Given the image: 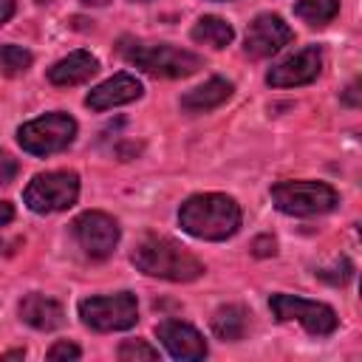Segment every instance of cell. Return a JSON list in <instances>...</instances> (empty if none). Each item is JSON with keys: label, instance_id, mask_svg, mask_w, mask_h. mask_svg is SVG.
I'll return each instance as SVG.
<instances>
[{"label": "cell", "instance_id": "obj_7", "mask_svg": "<svg viewBox=\"0 0 362 362\" xmlns=\"http://www.w3.org/2000/svg\"><path fill=\"white\" fill-rule=\"evenodd\" d=\"M79 317L93 331H124V328L136 325L139 303H136V297L130 291L85 297L79 303Z\"/></svg>", "mask_w": 362, "mask_h": 362}, {"label": "cell", "instance_id": "obj_6", "mask_svg": "<svg viewBox=\"0 0 362 362\" xmlns=\"http://www.w3.org/2000/svg\"><path fill=\"white\" fill-rule=\"evenodd\" d=\"M74 136H76V122L59 110L31 119V122L20 124V130H17L20 147L31 156H54V153L65 150L74 141Z\"/></svg>", "mask_w": 362, "mask_h": 362}, {"label": "cell", "instance_id": "obj_26", "mask_svg": "<svg viewBox=\"0 0 362 362\" xmlns=\"http://www.w3.org/2000/svg\"><path fill=\"white\" fill-rule=\"evenodd\" d=\"M11 14H14V0H0V25L8 23Z\"/></svg>", "mask_w": 362, "mask_h": 362}, {"label": "cell", "instance_id": "obj_18", "mask_svg": "<svg viewBox=\"0 0 362 362\" xmlns=\"http://www.w3.org/2000/svg\"><path fill=\"white\" fill-rule=\"evenodd\" d=\"M232 37H235L232 25L221 17H212V14L198 17V23L192 25V40L201 45H209V48H226L232 42Z\"/></svg>", "mask_w": 362, "mask_h": 362}, {"label": "cell", "instance_id": "obj_23", "mask_svg": "<svg viewBox=\"0 0 362 362\" xmlns=\"http://www.w3.org/2000/svg\"><path fill=\"white\" fill-rule=\"evenodd\" d=\"M17 158H11L6 150H0V187L3 184H8V181H14V175H17Z\"/></svg>", "mask_w": 362, "mask_h": 362}, {"label": "cell", "instance_id": "obj_30", "mask_svg": "<svg viewBox=\"0 0 362 362\" xmlns=\"http://www.w3.org/2000/svg\"><path fill=\"white\" fill-rule=\"evenodd\" d=\"M37 3H51V0H37Z\"/></svg>", "mask_w": 362, "mask_h": 362}, {"label": "cell", "instance_id": "obj_21", "mask_svg": "<svg viewBox=\"0 0 362 362\" xmlns=\"http://www.w3.org/2000/svg\"><path fill=\"white\" fill-rule=\"evenodd\" d=\"M119 359L122 362H153L158 359V351L153 345H147L144 339H124L122 348H119Z\"/></svg>", "mask_w": 362, "mask_h": 362}, {"label": "cell", "instance_id": "obj_16", "mask_svg": "<svg viewBox=\"0 0 362 362\" xmlns=\"http://www.w3.org/2000/svg\"><path fill=\"white\" fill-rule=\"evenodd\" d=\"M229 96H232V82L229 79H221V76H212L204 85H198V88H192V90H187L181 96V110L184 113H192V116L209 113L218 105H223Z\"/></svg>", "mask_w": 362, "mask_h": 362}, {"label": "cell", "instance_id": "obj_17", "mask_svg": "<svg viewBox=\"0 0 362 362\" xmlns=\"http://www.w3.org/2000/svg\"><path fill=\"white\" fill-rule=\"evenodd\" d=\"M249 328V314L243 305H221L212 314V334L223 342H238L246 337Z\"/></svg>", "mask_w": 362, "mask_h": 362}, {"label": "cell", "instance_id": "obj_5", "mask_svg": "<svg viewBox=\"0 0 362 362\" xmlns=\"http://www.w3.org/2000/svg\"><path fill=\"white\" fill-rule=\"evenodd\" d=\"M79 198V175L71 170H54V173H40L31 178V184L23 192V201L31 212L48 215V212H62L74 206Z\"/></svg>", "mask_w": 362, "mask_h": 362}, {"label": "cell", "instance_id": "obj_22", "mask_svg": "<svg viewBox=\"0 0 362 362\" xmlns=\"http://www.w3.org/2000/svg\"><path fill=\"white\" fill-rule=\"evenodd\" d=\"M82 356V351L74 345V342H68V339H62V342H54L51 345V351H48V359L51 362H59V359H79Z\"/></svg>", "mask_w": 362, "mask_h": 362}, {"label": "cell", "instance_id": "obj_13", "mask_svg": "<svg viewBox=\"0 0 362 362\" xmlns=\"http://www.w3.org/2000/svg\"><path fill=\"white\" fill-rule=\"evenodd\" d=\"M141 93H144V88H141V82H139L133 74H113L110 79L99 82V85L85 96V105H88L90 110H110V107L136 102Z\"/></svg>", "mask_w": 362, "mask_h": 362}, {"label": "cell", "instance_id": "obj_10", "mask_svg": "<svg viewBox=\"0 0 362 362\" xmlns=\"http://www.w3.org/2000/svg\"><path fill=\"white\" fill-rule=\"evenodd\" d=\"M320 71H322V51L317 45H308V48H300V51L288 54L277 65H272L269 74H266V82L272 88L308 85L320 76Z\"/></svg>", "mask_w": 362, "mask_h": 362}, {"label": "cell", "instance_id": "obj_1", "mask_svg": "<svg viewBox=\"0 0 362 362\" xmlns=\"http://www.w3.org/2000/svg\"><path fill=\"white\" fill-rule=\"evenodd\" d=\"M178 223L198 240H226L240 229V206L223 192H198L181 204Z\"/></svg>", "mask_w": 362, "mask_h": 362}, {"label": "cell", "instance_id": "obj_20", "mask_svg": "<svg viewBox=\"0 0 362 362\" xmlns=\"http://www.w3.org/2000/svg\"><path fill=\"white\" fill-rule=\"evenodd\" d=\"M31 62H34V57L23 45H0V68H3V74H8V76L23 74V71L31 68Z\"/></svg>", "mask_w": 362, "mask_h": 362}, {"label": "cell", "instance_id": "obj_2", "mask_svg": "<svg viewBox=\"0 0 362 362\" xmlns=\"http://www.w3.org/2000/svg\"><path fill=\"white\" fill-rule=\"evenodd\" d=\"M130 260L147 277H161L173 283H189L204 274V263L187 246L167 235H144L136 243Z\"/></svg>", "mask_w": 362, "mask_h": 362}, {"label": "cell", "instance_id": "obj_27", "mask_svg": "<svg viewBox=\"0 0 362 362\" xmlns=\"http://www.w3.org/2000/svg\"><path fill=\"white\" fill-rule=\"evenodd\" d=\"M345 102H348V105H359V99H356V85H351V88H348Z\"/></svg>", "mask_w": 362, "mask_h": 362}, {"label": "cell", "instance_id": "obj_19", "mask_svg": "<svg viewBox=\"0 0 362 362\" xmlns=\"http://www.w3.org/2000/svg\"><path fill=\"white\" fill-rule=\"evenodd\" d=\"M337 11H339V0H297L294 3V14L308 25H325L337 17Z\"/></svg>", "mask_w": 362, "mask_h": 362}, {"label": "cell", "instance_id": "obj_8", "mask_svg": "<svg viewBox=\"0 0 362 362\" xmlns=\"http://www.w3.org/2000/svg\"><path fill=\"white\" fill-rule=\"evenodd\" d=\"M269 308L280 322H300L314 337L334 334L337 322H339L337 311L331 305L317 303V300H305V297H294V294H272Z\"/></svg>", "mask_w": 362, "mask_h": 362}, {"label": "cell", "instance_id": "obj_25", "mask_svg": "<svg viewBox=\"0 0 362 362\" xmlns=\"http://www.w3.org/2000/svg\"><path fill=\"white\" fill-rule=\"evenodd\" d=\"M11 218H14V206H11L8 201H0V229H3Z\"/></svg>", "mask_w": 362, "mask_h": 362}, {"label": "cell", "instance_id": "obj_31", "mask_svg": "<svg viewBox=\"0 0 362 362\" xmlns=\"http://www.w3.org/2000/svg\"><path fill=\"white\" fill-rule=\"evenodd\" d=\"M136 3H144V0H136Z\"/></svg>", "mask_w": 362, "mask_h": 362}, {"label": "cell", "instance_id": "obj_28", "mask_svg": "<svg viewBox=\"0 0 362 362\" xmlns=\"http://www.w3.org/2000/svg\"><path fill=\"white\" fill-rule=\"evenodd\" d=\"M23 354H25V351H23V348H20V351H8V354H6V359H20V356H23Z\"/></svg>", "mask_w": 362, "mask_h": 362}, {"label": "cell", "instance_id": "obj_12", "mask_svg": "<svg viewBox=\"0 0 362 362\" xmlns=\"http://www.w3.org/2000/svg\"><path fill=\"white\" fill-rule=\"evenodd\" d=\"M156 334H158L161 345L167 348V354H170L173 359L195 362V359H204V356H206V342H204V337H201L192 325H187V322H181V320H167V322H161V325L156 328Z\"/></svg>", "mask_w": 362, "mask_h": 362}, {"label": "cell", "instance_id": "obj_29", "mask_svg": "<svg viewBox=\"0 0 362 362\" xmlns=\"http://www.w3.org/2000/svg\"><path fill=\"white\" fill-rule=\"evenodd\" d=\"M82 3H88V6H105L107 0H82Z\"/></svg>", "mask_w": 362, "mask_h": 362}, {"label": "cell", "instance_id": "obj_15", "mask_svg": "<svg viewBox=\"0 0 362 362\" xmlns=\"http://www.w3.org/2000/svg\"><path fill=\"white\" fill-rule=\"evenodd\" d=\"M96 71H99V59L90 51H74L48 68V82L59 88H71L90 79Z\"/></svg>", "mask_w": 362, "mask_h": 362}, {"label": "cell", "instance_id": "obj_14", "mask_svg": "<svg viewBox=\"0 0 362 362\" xmlns=\"http://www.w3.org/2000/svg\"><path fill=\"white\" fill-rule=\"evenodd\" d=\"M17 311H20V320L25 325L37 328V331H54V328H59L65 322L62 305L57 300L45 297V294H37V291L34 294H25L20 300V308Z\"/></svg>", "mask_w": 362, "mask_h": 362}, {"label": "cell", "instance_id": "obj_11", "mask_svg": "<svg viewBox=\"0 0 362 362\" xmlns=\"http://www.w3.org/2000/svg\"><path fill=\"white\" fill-rule=\"evenodd\" d=\"M294 40V31L288 28V23L280 14H257L249 28H246V40L243 48L249 57H272L277 54L283 45H288Z\"/></svg>", "mask_w": 362, "mask_h": 362}, {"label": "cell", "instance_id": "obj_24", "mask_svg": "<svg viewBox=\"0 0 362 362\" xmlns=\"http://www.w3.org/2000/svg\"><path fill=\"white\" fill-rule=\"evenodd\" d=\"M252 252H255L257 257H269V255H274V252H277V243H274V238H272V235H260V238L252 243Z\"/></svg>", "mask_w": 362, "mask_h": 362}, {"label": "cell", "instance_id": "obj_3", "mask_svg": "<svg viewBox=\"0 0 362 362\" xmlns=\"http://www.w3.org/2000/svg\"><path fill=\"white\" fill-rule=\"evenodd\" d=\"M122 54L127 57V62H133L136 68H141L144 74H153V76H167V79H175V76H189L195 74L198 68H204V59L187 48H178V45H170V42H158V45H144V42H136L130 48L122 45Z\"/></svg>", "mask_w": 362, "mask_h": 362}, {"label": "cell", "instance_id": "obj_9", "mask_svg": "<svg viewBox=\"0 0 362 362\" xmlns=\"http://www.w3.org/2000/svg\"><path fill=\"white\" fill-rule=\"evenodd\" d=\"M74 238L79 243V249L93 257V260H102L107 255H113L116 243H119V223L107 215V212H96V209H88L82 212L74 223Z\"/></svg>", "mask_w": 362, "mask_h": 362}, {"label": "cell", "instance_id": "obj_4", "mask_svg": "<svg viewBox=\"0 0 362 362\" xmlns=\"http://www.w3.org/2000/svg\"><path fill=\"white\" fill-rule=\"evenodd\" d=\"M272 201L280 212L294 218H311L331 212L339 201L337 189L322 181H280L272 187Z\"/></svg>", "mask_w": 362, "mask_h": 362}]
</instances>
